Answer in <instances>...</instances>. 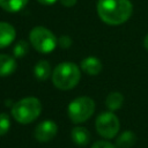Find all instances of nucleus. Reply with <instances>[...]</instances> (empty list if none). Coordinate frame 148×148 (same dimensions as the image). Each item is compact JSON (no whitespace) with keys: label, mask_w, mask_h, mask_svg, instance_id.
Here are the masks:
<instances>
[{"label":"nucleus","mask_w":148,"mask_h":148,"mask_svg":"<svg viewBox=\"0 0 148 148\" xmlns=\"http://www.w3.org/2000/svg\"><path fill=\"white\" fill-rule=\"evenodd\" d=\"M133 6L130 0H98L97 14L99 18L110 25L125 23L132 15Z\"/></svg>","instance_id":"1"},{"label":"nucleus","mask_w":148,"mask_h":148,"mask_svg":"<svg viewBox=\"0 0 148 148\" xmlns=\"http://www.w3.org/2000/svg\"><path fill=\"white\" fill-rule=\"evenodd\" d=\"M80 79V69L74 62H61L52 72V82L60 90H69L74 88Z\"/></svg>","instance_id":"2"},{"label":"nucleus","mask_w":148,"mask_h":148,"mask_svg":"<svg viewBox=\"0 0 148 148\" xmlns=\"http://www.w3.org/2000/svg\"><path fill=\"white\" fill-rule=\"evenodd\" d=\"M42 112V103L36 97H24L12 106V116L20 124H30Z\"/></svg>","instance_id":"3"},{"label":"nucleus","mask_w":148,"mask_h":148,"mask_svg":"<svg viewBox=\"0 0 148 148\" xmlns=\"http://www.w3.org/2000/svg\"><path fill=\"white\" fill-rule=\"evenodd\" d=\"M29 40L34 49L40 53H50L58 45V39L54 34L45 27L32 28L29 32Z\"/></svg>","instance_id":"4"},{"label":"nucleus","mask_w":148,"mask_h":148,"mask_svg":"<svg viewBox=\"0 0 148 148\" xmlns=\"http://www.w3.org/2000/svg\"><path fill=\"white\" fill-rule=\"evenodd\" d=\"M95 111V102L92 98L87 96H81L73 99L67 108V113L69 119L75 123H84L88 120Z\"/></svg>","instance_id":"5"},{"label":"nucleus","mask_w":148,"mask_h":148,"mask_svg":"<svg viewBox=\"0 0 148 148\" xmlns=\"http://www.w3.org/2000/svg\"><path fill=\"white\" fill-rule=\"evenodd\" d=\"M95 127L101 136L105 139H112L118 134L120 124L118 117L112 111H105L96 118Z\"/></svg>","instance_id":"6"},{"label":"nucleus","mask_w":148,"mask_h":148,"mask_svg":"<svg viewBox=\"0 0 148 148\" xmlns=\"http://www.w3.org/2000/svg\"><path fill=\"white\" fill-rule=\"evenodd\" d=\"M57 132H58L57 124L53 120L46 119L36 126L34 135L36 140L39 142H49L57 135Z\"/></svg>","instance_id":"7"},{"label":"nucleus","mask_w":148,"mask_h":148,"mask_svg":"<svg viewBox=\"0 0 148 148\" xmlns=\"http://www.w3.org/2000/svg\"><path fill=\"white\" fill-rule=\"evenodd\" d=\"M16 36L15 28L7 22H0V49L10 45Z\"/></svg>","instance_id":"8"},{"label":"nucleus","mask_w":148,"mask_h":148,"mask_svg":"<svg viewBox=\"0 0 148 148\" xmlns=\"http://www.w3.org/2000/svg\"><path fill=\"white\" fill-rule=\"evenodd\" d=\"M81 69L88 75H97L102 71V62L95 57H87L80 64Z\"/></svg>","instance_id":"9"},{"label":"nucleus","mask_w":148,"mask_h":148,"mask_svg":"<svg viewBox=\"0 0 148 148\" xmlns=\"http://www.w3.org/2000/svg\"><path fill=\"white\" fill-rule=\"evenodd\" d=\"M71 136H72V140L73 142L76 145V146H87L90 141V133L89 131L83 127V126H76L72 130L71 132Z\"/></svg>","instance_id":"10"},{"label":"nucleus","mask_w":148,"mask_h":148,"mask_svg":"<svg viewBox=\"0 0 148 148\" xmlns=\"http://www.w3.org/2000/svg\"><path fill=\"white\" fill-rule=\"evenodd\" d=\"M16 71V61L8 54L0 53V76H9Z\"/></svg>","instance_id":"11"},{"label":"nucleus","mask_w":148,"mask_h":148,"mask_svg":"<svg viewBox=\"0 0 148 148\" xmlns=\"http://www.w3.org/2000/svg\"><path fill=\"white\" fill-rule=\"evenodd\" d=\"M34 74L37 80L45 81L51 76V66L47 60H39L34 67Z\"/></svg>","instance_id":"12"},{"label":"nucleus","mask_w":148,"mask_h":148,"mask_svg":"<svg viewBox=\"0 0 148 148\" xmlns=\"http://www.w3.org/2000/svg\"><path fill=\"white\" fill-rule=\"evenodd\" d=\"M28 3V0H0V7L9 13L22 10Z\"/></svg>","instance_id":"13"},{"label":"nucleus","mask_w":148,"mask_h":148,"mask_svg":"<svg viewBox=\"0 0 148 148\" xmlns=\"http://www.w3.org/2000/svg\"><path fill=\"white\" fill-rule=\"evenodd\" d=\"M124 103V96L118 91H112L106 96L105 105L110 111H116L121 108Z\"/></svg>","instance_id":"14"},{"label":"nucleus","mask_w":148,"mask_h":148,"mask_svg":"<svg viewBox=\"0 0 148 148\" xmlns=\"http://www.w3.org/2000/svg\"><path fill=\"white\" fill-rule=\"evenodd\" d=\"M136 141V136L132 131H124L116 141L117 147L119 148H131Z\"/></svg>","instance_id":"15"},{"label":"nucleus","mask_w":148,"mask_h":148,"mask_svg":"<svg viewBox=\"0 0 148 148\" xmlns=\"http://www.w3.org/2000/svg\"><path fill=\"white\" fill-rule=\"evenodd\" d=\"M29 52V44L25 40H18L13 46V54L15 58H23Z\"/></svg>","instance_id":"16"},{"label":"nucleus","mask_w":148,"mask_h":148,"mask_svg":"<svg viewBox=\"0 0 148 148\" xmlns=\"http://www.w3.org/2000/svg\"><path fill=\"white\" fill-rule=\"evenodd\" d=\"M10 127V119L9 116L5 112L0 113V136L7 134V132L9 131Z\"/></svg>","instance_id":"17"},{"label":"nucleus","mask_w":148,"mask_h":148,"mask_svg":"<svg viewBox=\"0 0 148 148\" xmlns=\"http://www.w3.org/2000/svg\"><path fill=\"white\" fill-rule=\"evenodd\" d=\"M58 44H59V46H60L61 49H68V47L72 46L73 40H72V38H71L69 36L64 35V36H61V37L58 39Z\"/></svg>","instance_id":"18"},{"label":"nucleus","mask_w":148,"mask_h":148,"mask_svg":"<svg viewBox=\"0 0 148 148\" xmlns=\"http://www.w3.org/2000/svg\"><path fill=\"white\" fill-rule=\"evenodd\" d=\"M91 148H116V146H114V145H112V143H111V142H109V141L101 140V141L95 142V143L91 146Z\"/></svg>","instance_id":"19"},{"label":"nucleus","mask_w":148,"mask_h":148,"mask_svg":"<svg viewBox=\"0 0 148 148\" xmlns=\"http://www.w3.org/2000/svg\"><path fill=\"white\" fill-rule=\"evenodd\" d=\"M59 1L65 7H73L76 3V0H59Z\"/></svg>","instance_id":"20"},{"label":"nucleus","mask_w":148,"mask_h":148,"mask_svg":"<svg viewBox=\"0 0 148 148\" xmlns=\"http://www.w3.org/2000/svg\"><path fill=\"white\" fill-rule=\"evenodd\" d=\"M37 1L40 2V3H43V5H53L58 0H37Z\"/></svg>","instance_id":"21"},{"label":"nucleus","mask_w":148,"mask_h":148,"mask_svg":"<svg viewBox=\"0 0 148 148\" xmlns=\"http://www.w3.org/2000/svg\"><path fill=\"white\" fill-rule=\"evenodd\" d=\"M143 46L148 50V34L146 35V37H145V39H143Z\"/></svg>","instance_id":"22"}]
</instances>
